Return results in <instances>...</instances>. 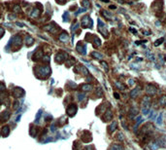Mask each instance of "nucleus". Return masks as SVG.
<instances>
[{
  "label": "nucleus",
  "instance_id": "obj_1",
  "mask_svg": "<svg viewBox=\"0 0 166 150\" xmlns=\"http://www.w3.org/2000/svg\"><path fill=\"white\" fill-rule=\"evenodd\" d=\"M146 93L149 96H154L157 93V88L152 84H148L146 86Z\"/></svg>",
  "mask_w": 166,
  "mask_h": 150
},
{
  "label": "nucleus",
  "instance_id": "obj_2",
  "mask_svg": "<svg viewBox=\"0 0 166 150\" xmlns=\"http://www.w3.org/2000/svg\"><path fill=\"white\" fill-rule=\"evenodd\" d=\"M141 90H142V88L140 87V86H137L135 89H133L132 91L130 92V98L131 99H136L137 97H138V95L140 94V92H141Z\"/></svg>",
  "mask_w": 166,
  "mask_h": 150
},
{
  "label": "nucleus",
  "instance_id": "obj_3",
  "mask_svg": "<svg viewBox=\"0 0 166 150\" xmlns=\"http://www.w3.org/2000/svg\"><path fill=\"white\" fill-rule=\"evenodd\" d=\"M113 119V113L111 110H108L106 113H105V116L103 117V120L104 121H111Z\"/></svg>",
  "mask_w": 166,
  "mask_h": 150
},
{
  "label": "nucleus",
  "instance_id": "obj_4",
  "mask_svg": "<svg viewBox=\"0 0 166 150\" xmlns=\"http://www.w3.org/2000/svg\"><path fill=\"white\" fill-rule=\"evenodd\" d=\"M76 111H77V106L74 105V104H72V105L67 109V112L69 113V115H72V116L76 113Z\"/></svg>",
  "mask_w": 166,
  "mask_h": 150
},
{
  "label": "nucleus",
  "instance_id": "obj_5",
  "mask_svg": "<svg viewBox=\"0 0 166 150\" xmlns=\"http://www.w3.org/2000/svg\"><path fill=\"white\" fill-rule=\"evenodd\" d=\"M116 129H117V123H116V121H113V123L109 126V132L110 133H113V132H115Z\"/></svg>",
  "mask_w": 166,
  "mask_h": 150
},
{
  "label": "nucleus",
  "instance_id": "obj_6",
  "mask_svg": "<svg viewBox=\"0 0 166 150\" xmlns=\"http://www.w3.org/2000/svg\"><path fill=\"white\" fill-rule=\"evenodd\" d=\"M138 114V110L135 108V107H131L130 109H129V117L132 119L133 117H135L136 115Z\"/></svg>",
  "mask_w": 166,
  "mask_h": 150
},
{
  "label": "nucleus",
  "instance_id": "obj_7",
  "mask_svg": "<svg viewBox=\"0 0 166 150\" xmlns=\"http://www.w3.org/2000/svg\"><path fill=\"white\" fill-rule=\"evenodd\" d=\"M109 150H123V147L120 144H112Z\"/></svg>",
  "mask_w": 166,
  "mask_h": 150
},
{
  "label": "nucleus",
  "instance_id": "obj_8",
  "mask_svg": "<svg viewBox=\"0 0 166 150\" xmlns=\"http://www.w3.org/2000/svg\"><path fill=\"white\" fill-rule=\"evenodd\" d=\"M9 113L8 112H3L2 114H1V116H0V120L1 121H6L8 118H9Z\"/></svg>",
  "mask_w": 166,
  "mask_h": 150
},
{
  "label": "nucleus",
  "instance_id": "obj_9",
  "mask_svg": "<svg viewBox=\"0 0 166 150\" xmlns=\"http://www.w3.org/2000/svg\"><path fill=\"white\" fill-rule=\"evenodd\" d=\"M158 102L160 105H166V96H161L158 100Z\"/></svg>",
  "mask_w": 166,
  "mask_h": 150
},
{
  "label": "nucleus",
  "instance_id": "obj_10",
  "mask_svg": "<svg viewBox=\"0 0 166 150\" xmlns=\"http://www.w3.org/2000/svg\"><path fill=\"white\" fill-rule=\"evenodd\" d=\"M82 89H83V91H85V92H88V91H91L92 90V86L91 85H83V87H82Z\"/></svg>",
  "mask_w": 166,
  "mask_h": 150
},
{
  "label": "nucleus",
  "instance_id": "obj_11",
  "mask_svg": "<svg viewBox=\"0 0 166 150\" xmlns=\"http://www.w3.org/2000/svg\"><path fill=\"white\" fill-rule=\"evenodd\" d=\"M1 133H2V134L4 135V136H6V135H8L9 134V127H4L3 129H2V131H1Z\"/></svg>",
  "mask_w": 166,
  "mask_h": 150
},
{
  "label": "nucleus",
  "instance_id": "obj_12",
  "mask_svg": "<svg viewBox=\"0 0 166 150\" xmlns=\"http://www.w3.org/2000/svg\"><path fill=\"white\" fill-rule=\"evenodd\" d=\"M116 86L119 90H121V91H124V90H125V87H123L121 84H119V82H116Z\"/></svg>",
  "mask_w": 166,
  "mask_h": 150
},
{
  "label": "nucleus",
  "instance_id": "obj_13",
  "mask_svg": "<svg viewBox=\"0 0 166 150\" xmlns=\"http://www.w3.org/2000/svg\"><path fill=\"white\" fill-rule=\"evenodd\" d=\"M157 124H158V125H161V124H162V113H160L159 116L157 117Z\"/></svg>",
  "mask_w": 166,
  "mask_h": 150
},
{
  "label": "nucleus",
  "instance_id": "obj_14",
  "mask_svg": "<svg viewBox=\"0 0 166 150\" xmlns=\"http://www.w3.org/2000/svg\"><path fill=\"white\" fill-rule=\"evenodd\" d=\"M116 138H117V140L122 141V140H123V134H122L121 133H117V137H116Z\"/></svg>",
  "mask_w": 166,
  "mask_h": 150
},
{
  "label": "nucleus",
  "instance_id": "obj_15",
  "mask_svg": "<svg viewBox=\"0 0 166 150\" xmlns=\"http://www.w3.org/2000/svg\"><path fill=\"white\" fill-rule=\"evenodd\" d=\"M92 56L94 57V58H97V59H102V55H100L98 53H92Z\"/></svg>",
  "mask_w": 166,
  "mask_h": 150
},
{
  "label": "nucleus",
  "instance_id": "obj_16",
  "mask_svg": "<svg viewBox=\"0 0 166 150\" xmlns=\"http://www.w3.org/2000/svg\"><path fill=\"white\" fill-rule=\"evenodd\" d=\"M162 42H163V38H160L159 40L155 41V43H154V46H158V45H160Z\"/></svg>",
  "mask_w": 166,
  "mask_h": 150
},
{
  "label": "nucleus",
  "instance_id": "obj_17",
  "mask_svg": "<svg viewBox=\"0 0 166 150\" xmlns=\"http://www.w3.org/2000/svg\"><path fill=\"white\" fill-rule=\"evenodd\" d=\"M94 43H95L97 46H100V44H101V42H100V40L98 38H95V39H94Z\"/></svg>",
  "mask_w": 166,
  "mask_h": 150
},
{
  "label": "nucleus",
  "instance_id": "obj_18",
  "mask_svg": "<svg viewBox=\"0 0 166 150\" xmlns=\"http://www.w3.org/2000/svg\"><path fill=\"white\" fill-rule=\"evenodd\" d=\"M134 84H135V81H134L133 79H129V80H128V85H129V86H132Z\"/></svg>",
  "mask_w": 166,
  "mask_h": 150
},
{
  "label": "nucleus",
  "instance_id": "obj_19",
  "mask_svg": "<svg viewBox=\"0 0 166 150\" xmlns=\"http://www.w3.org/2000/svg\"><path fill=\"white\" fill-rule=\"evenodd\" d=\"M32 42H33L32 38H29V37H27V45H30Z\"/></svg>",
  "mask_w": 166,
  "mask_h": 150
},
{
  "label": "nucleus",
  "instance_id": "obj_20",
  "mask_svg": "<svg viewBox=\"0 0 166 150\" xmlns=\"http://www.w3.org/2000/svg\"><path fill=\"white\" fill-rule=\"evenodd\" d=\"M148 112H149V108H143V113L146 115V114H148Z\"/></svg>",
  "mask_w": 166,
  "mask_h": 150
},
{
  "label": "nucleus",
  "instance_id": "obj_21",
  "mask_svg": "<svg viewBox=\"0 0 166 150\" xmlns=\"http://www.w3.org/2000/svg\"><path fill=\"white\" fill-rule=\"evenodd\" d=\"M101 64H102V65L104 66V68H105L106 70H108V65H107V64H106V63H104V62H102Z\"/></svg>",
  "mask_w": 166,
  "mask_h": 150
},
{
  "label": "nucleus",
  "instance_id": "obj_22",
  "mask_svg": "<svg viewBox=\"0 0 166 150\" xmlns=\"http://www.w3.org/2000/svg\"><path fill=\"white\" fill-rule=\"evenodd\" d=\"M114 96H115V98H116V99H119V95H118V94L115 93V94H114Z\"/></svg>",
  "mask_w": 166,
  "mask_h": 150
},
{
  "label": "nucleus",
  "instance_id": "obj_23",
  "mask_svg": "<svg viewBox=\"0 0 166 150\" xmlns=\"http://www.w3.org/2000/svg\"><path fill=\"white\" fill-rule=\"evenodd\" d=\"M3 33H4L3 29H2V28H0V35H3Z\"/></svg>",
  "mask_w": 166,
  "mask_h": 150
}]
</instances>
